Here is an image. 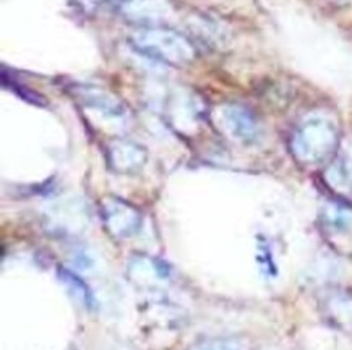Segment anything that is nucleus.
<instances>
[{
    "mask_svg": "<svg viewBox=\"0 0 352 350\" xmlns=\"http://www.w3.org/2000/svg\"><path fill=\"white\" fill-rule=\"evenodd\" d=\"M132 43L137 51L162 64L185 65L195 58V49L190 41L170 30H140L132 36Z\"/></svg>",
    "mask_w": 352,
    "mask_h": 350,
    "instance_id": "1",
    "label": "nucleus"
},
{
    "mask_svg": "<svg viewBox=\"0 0 352 350\" xmlns=\"http://www.w3.org/2000/svg\"><path fill=\"white\" fill-rule=\"evenodd\" d=\"M338 143V130L324 117H310L297 127L292 137V151L302 163L318 164L333 154Z\"/></svg>",
    "mask_w": 352,
    "mask_h": 350,
    "instance_id": "2",
    "label": "nucleus"
},
{
    "mask_svg": "<svg viewBox=\"0 0 352 350\" xmlns=\"http://www.w3.org/2000/svg\"><path fill=\"white\" fill-rule=\"evenodd\" d=\"M219 128L239 143H254L260 135V125L250 110L241 106H223L214 114Z\"/></svg>",
    "mask_w": 352,
    "mask_h": 350,
    "instance_id": "3",
    "label": "nucleus"
},
{
    "mask_svg": "<svg viewBox=\"0 0 352 350\" xmlns=\"http://www.w3.org/2000/svg\"><path fill=\"white\" fill-rule=\"evenodd\" d=\"M104 214V222L111 233L120 237H129L137 231L140 224V216L133 208H130L127 203L111 200L109 203H104L102 208Z\"/></svg>",
    "mask_w": 352,
    "mask_h": 350,
    "instance_id": "4",
    "label": "nucleus"
},
{
    "mask_svg": "<svg viewBox=\"0 0 352 350\" xmlns=\"http://www.w3.org/2000/svg\"><path fill=\"white\" fill-rule=\"evenodd\" d=\"M111 163L119 170H132L144 163V152L142 148L132 143H116L111 150Z\"/></svg>",
    "mask_w": 352,
    "mask_h": 350,
    "instance_id": "5",
    "label": "nucleus"
},
{
    "mask_svg": "<svg viewBox=\"0 0 352 350\" xmlns=\"http://www.w3.org/2000/svg\"><path fill=\"white\" fill-rule=\"evenodd\" d=\"M80 94L83 96L85 102L94 109L109 112L111 115H122L124 114V107H122L117 100L98 88H81Z\"/></svg>",
    "mask_w": 352,
    "mask_h": 350,
    "instance_id": "6",
    "label": "nucleus"
},
{
    "mask_svg": "<svg viewBox=\"0 0 352 350\" xmlns=\"http://www.w3.org/2000/svg\"><path fill=\"white\" fill-rule=\"evenodd\" d=\"M60 277L64 279L65 282H69V285L75 287L76 289V295H81V299H83L85 303H91L93 299L89 297V292H88V287L81 282V279H78V277H75L72 272L65 271V269H60Z\"/></svg>",
    "mask_w": 352,
    "mask_h": 350,
    "instance_id": "7",
    "label": "nucleus"
},
{
    "mask_svg": "<svg viewBox=\"0 0 352 350\" xmlns=\"http://www.w3.org/2000/svg\"><path fill=\"white\" fill-rule=\"evenodd\" d=\"M193 350H247L245 345L237 342V340H229V339H219L213 340V342H206L195 347Z\"/></svg>",
    "mask_w": 352,
    "mask_h": 350,
    "instance_id": "8",
    "label": "nucleus"
}]
</instances>
